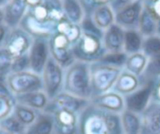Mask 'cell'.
I'll use <instances>...</instances> for the list:
<instances>
[{
	"label": "cell",
	"instance_id": "ab89813d",
	"mask_svg": "<svg viewBox=\"0 0 160 134\" xmlns=\"http://www.w3.org/2000/svg\"><path fill=\"white\" fill-rule=\"evenodd\" d=\"M112 1L113 0H82L83 3L86 2L87 4H89L88 7L90 8L91 11L92 9V13L97 7L102 6V5H108V3H111Z\"/></svg>",
	"mask_w": 160,
	"mask_h": 134
},
{
	"label": "cell",
	"instance_id": "7c38bea8",
	"mask_svg": "<svg viewBox=\"0 0 160 134\" xmlns=\"http://www.w3.org/2000/svg\"><path fill=\"white\" fill-rule=\"evenodd\" d=\"M57 25L58 24L52 22L38 21L28 12L19 27L27 31L33 39H50L57 32Z\"/></svg>",
	"mask_w": 160,
	"mask_h": 134
},
{
	"label": "cell",
	"instance_id": "f546056e",
	"mask_svg": "<svg viewBox=\"0 0 160 134\" xmlns=\"http://www.w3.org/2000/svg\"><path fill=\"white\" fill-rule=\"evenodd\" d=\"M160 79V56L148 59L146 68L139 77L140 83L147 81H156Z\"/></svg>",
	"mask_w": 160,
	"mask_h": 134
},
{
	"label": "cell",
	"instance_id": "d6a6232c",
	"mask_svg": "<svg viewBox=\"0 0 160 134\" xmlns=\"http://www.w3.org/2000/svg\"><path fill=\"white\" fill-rule=\"evenodd\" d=\"M141 52L148 59L160 56V35L144 38Z\"/></svg>",
	"mask_w": 160,
	"mask_h": 134
},
{
	"label": "cell",
	"instance_id": "7dc6e473",
	"mask_svg": "<svg viewBox=\"0 0 160 134\" xmlns=\"http://www.w3.org/2000/svg\"><path fill=\"white\" fill-rule=\"evenodd\" d=\"M6 1H7V2H10V1H11V0H6Z\"/></svg>",
	"mask_w": 160,
	"mask_h": 134
},
{
	"label": "cell",
	"instance_id": "4dcf8cb0",
	"mask_svg": "<svg viewBox=\"0 0 160 134\" xmlns=\"http://www.w3.org/2000/svg\"><path fill=\"white\" fill-rule=\"evenodd\" d=\"M40 111H37L29 107L21 105V104H17L14 107L13 110V114L16 116V118L26 126H31L37 119L38 115H39Z\"/></svg>",
	"mask_w": 160,
	"mask_h": 134
},
{
	"label": "cell",
	"instance_id": "e575fe53",
	"mask_svg": "<svg viewBox=\"0 0 160 134\" xmlns=\"http://www.w3.org/2000/svg\"><path fill=\"white\" fill-rule=\"evenodd\" d=\"M13 59L12 56L0 46V81H5L7 76L12 72V65Z\"/></svg>",
	"mask_w": 160,
	"mask_h": 134
},
{
	"label": "cell",
	"instance_id": "277c9868",
	"mask_svg": "<svg viewBox=\"0 0 160 134\" xmlns=\"http://www.w3.org/2000/svg\"><path fill=\"white\" fill-rule=\"evenodd\" d=\"M75 60L92 63L98 61L106 53L103 38L93 34L82 32L78 41L72 46Z\"/></svg>",
	"mask_w": 160,
	"mask_h": 134
},
{
	"label": "cell",
	"instance_id": "9a60e30c",
	"mask_svg": "<svg viewBox=\"0 0 160 134\" xmlns=\"http://www.w3.org/2000/svg\"><path fill=\"white\" fill-rule=\"evenodd\" d=\"M52 115L55 122V134H78L79 114L69 111H57Z\"/></svg>",
	"mask_w": 160,
	"mask_h": 134
},
{
	"label": "cell",
	"instance_id": "f35d334b",
	"mask_svg": "<svg viewBox=\"0 0 160 134\" xmlns=\"http://www.w3.org/2000/svg\"><path fill=\"white\" fill-rule=\"evenodd\" d=\"M134 1H136V0H113V1L111 2V6L110 7H111V9L113 10V12L116 14L117 13H119L123 8H125L128 5H130Z\"/></svg>",
	"mask_w": 160,
	"mask_h": 134
},
{
	"label": "cell",
	"instance_id": "3957f363",
	"mask_svg": "<svg viewBox=\"0 0 160 134\" xmlns=\"http://www.w3.org/2000/svg\"><path fill=\"white\" fill-rule=\"evenodd\" d=\"M122 69L100 61L91 63L92 97L111 91Z\"/></svg>",
	"mask_w": 160,
	"mask_h": 134
},
{
	"label": "cell",
	"instance_id": "4fadbf2b",
	"mask_svg": "<svg viewBox=\"0 0 160 134\" xmlns=\"http://www.w3.org/2000/svg\"><path fill=\"white\" fill-rule=\"evenodd\" d=\"M142 9V1L136 0L115 14V23L121 26L124 30L137 29Z\"/></svg>",
	"mask_w": 160,
	"mask_h": 134
},
{
	"label": "cell",
	"instance_id": "836d02e7",
	"mask_svg": "<svg viewBox=\"0 0 160 134\" xmlns=\"http://www.w3.org/2000/svg\"><path fill=\"white\" fill-rule=\"evenodd\" d=\"M129 55H127L124 51L122 52H116V53H112V52H107L98 61L110 65V66H114V67H118V68H122L125 66L127 58Z\"/></svg>",
	"mask_w": 160,
	"mask_h": 134
},
{
	"label": "cell",
	"instance_id": "d590c367",
	"mask_svg": "<svg viewBox=\"0 0 160 134\" xmlns=\"http://www.w3.org/2000/svg\"><path fill=\"white\" fill-rule=\"evenodd\" d=\"M80 28H81L82 32L85 33H90V34H93L96 35L98 37L104 38V33L102 29H100L96 24L94 23V21L92 20L91 15H86L85 18L83 19L82 23L80 24Z\"/></svg>",
	"mask_w": 160,
	"mask_h": 134
},
{
	"label": "cell",
	"instance_id": "83f0119b",
	"mask_svg": "<svg viewBox=\"0 0 160 134\" xmlns=\"http://www.w3.org/2000/svg\"><path fill=\"white\" fill-rule=\"evenodd\" d=\"M148 62V58L142 53H135L129 55L125 63V69L137 77H140L144 72Z\"/></svg>",
	"mask_w": 160,
	"mask_h": 134
},
{
	"label": "cell",
	"instance_id": "44dd1931",
	"mask_svg": "<svg viewBox=\"0 0 160 134\" xmlns=\"http://www.w3.org/2000/svg\"><path fill=\"white\" fill-rule=\"evenodd\" d=\"M26 134H55L53 115L44 111H40L36 121L28 127Z\"/></svg>",
	"mask_w": 160,
	"mask_h": 134
},
{
	"label": "cell",
	"instance_id": "8fae6325",
	"mask_svg": "<svg viewBox=\"0 0 160 134\" xmlns=\"http://www.w3.org/2000/svg\"><path fill=\"white\" fill-rule=\"evenodd\" d=\"M49 39L35 38L28 52L30 70L38 75L42 74L44 67L50 58Z\"/></svg>",
	"mask_w": 160,
	"mask_h": 134
},
{
	"label": "cell",
	"instance_id": "bcb514c9",
	"mask_svg": "<svg viewBox=\"0 0 160 134\" xmlns=\"http://www.w3.org/2000/svg\"><path fill=\"white\" fill-rule=\"evenodd\" d=\"M0 134H14V133H11V132H8V131H5V130L0 129Z\"/></svg>",
	"mask_w": 160,
	"mask_h": 134
},
{
	"label": "cell",
	"instance_id": "9c48e42d",
	"mask_svg": "<svg viewBox=\"0 0 160 134\" xmlns=\"http://www.w3.org/2000/svg\"><path fill=\"white\" fill-rule=\"evenodd\" d=\"M72 43L64 34L56 32L49 39L50 55L63 69H67L75 61L72 52Z\"/></svg>",
	"mask_w": 160,
	"mask_h": 134
},
{
	"label": "cell",
	"instance_id": "f6af8a7d",
	"mask_svg": "<svg viewBox=\"0 0 160 134\" xmlns=\"http://www.w3.org/2000/svg\"><path fill=\"white\" fill-rule=\"evenodd\" d=\"M7 3L8 2L6 1V0H0V8H4Z\"/></svg>",
	"mask_w": 160,
	"mask_h": 134
},
{
	"label": "cell",
	"instance_id": "1f68e13d",
	"mask_svg": "<svg viewBox=\"0 0 160 134\" xmlns=\"http://www.w3.org/2000/svg\"><path fill=\"white\" fill-rule=\"evenodd\" d=\"M0 129L14 134H26L28 126L23 125L12 113L2 121H0Z\"/></svg>",
	"mask_w": 160,
	"mask_h": 134
},
{
	"label": "cell",
	"instance_id": "7a4b0ae2",
	"mask_svg": "<svg viewBox=\"0 0 160 134\" xmlns=\"http://www.w3.org/2000/svg\"><path fill=\"white\" fill-rule=\"evenodd\" d=\"M63 91L77 97L92 98L91 63L75 60L66 69Z\"/></svg>",
	"mask_w": 160,
	"mask_h": 134
},
{
	"label": "cell",
	"instance_id": "484cf974",
	"mask_svg": "<svg viewBox=\"0 0 160 134\" xmlns=\"http://www.w3.org/2000/svg\"><path fill=\"white\" fill-rule=\"evenodd\" d=\"M15 105L14 96L7 89L5 81H0V121L13 113Z\"/></svg>",
	"mask_w": 160,
	"mask_h": 134
},
{
	"label": "cell",
	"instance_id": "4316f807",
	"mask_svg": "<svg viewBox=\"0 0 160 134\" xmlns=\"http://www.w3.org/2000/svg\"><path fill=\"white\" fill-rule=\"evenodd\" d=\"M144 37L138 29H127L124 32L123 51L127 55L141 52Z\"/></svg>",
	"mask_w": 160,
	"mask_h": 134
},
{
	"label": "cell",
	"instance_id": "7402d4cb",
	"mask_svg": "<svg viewBox=\"0 0 160 134\" xmlns=\"http://www.w3.org/2000/svg\"><path fill=\"white\" fill-rule=\"evenodd\" d=\"M66 18L76 25H80L86 16L85 8L81 0H62Z\"/></svg>",
	"mask_w": 160,
	"mask_h": 134
},
{
	"label": "cell",
	"instance_id": "2e32d148",
	"mask_svg": "<svg viewBox=\"0 0 160 134\" xmlns=\"http://www.w3.org/2000/svg\"><path fill=\"white\" fill-rule=\"evenodd\" d=\"M28 7L25 0H11L3 8L4 24L10 29L18 28L28 13Z\"/></svg>",
	"mask_w": 160,
	"mask_h": 134
},
{
	"label": "cell",
	"instance_id": "5b68a950",
	"mask_svg": "<svg viewBox=\"0 0 160 134\" xmlns=\"http://www.w3.org/2000/svg\"><path fill=\"white\" fill-rule=\"evenodd\" d=\"M5 84L13 96L36 91H43L42 76L31 70L9 74L5 80Z\"/></svg>",
	"mask_w": 160,
	"mask_h": 134
},
{
	"label": "cell",
	"instance_id": "603a6c76",
	"mask_svg": "<svg viewBox=\"0 0 160 134\" xmlns=\"http://www.w3.org/2000/svg\"><path fill=\"white\" fill-rule=\"evenodd\" d=\"M138 30L144 37H151L153 35H159V25L153 15L143 6L139 21Z\"/></svg>",
	"mask_w": 160,
	"mask_h": 134
},
{
	"label": "cell",
	"instance_id": "74e56055",
	"mask_svg": "<svg viewBox=\"0 0 160 134\" xmlns=\"http://www.w3.org/2000/svg\"><path fill=\"white\" fill-rule=\"evenodd\" d=\"M143 6L149 10L153 15L159 25V35H160V0H144Z\"/></svg>",
	"mask_w": 160,
	"mask_h": 134
},
{
	"label": "cell",
	"instance_id": "8992f818",
	"mask_svg": "<svg viewBox=\"0 0 160 134\" xmlns=\"http://www.w3.org/2000/svg\"><path fill=\"white\" fill-rule=\"evenodd\" d=\"M43 92L49 99L54 98L63 91L64 73L62 67L50 56L42 74Z\"/></svg>",
	"mask_w": 160,
	"mask_h": 134
},
{
	"label": "cell",
	"instance_id": "60d3db41",
	"mask_svg": "<svg viewBox=\"0 0 160 134\" xmlns=\"http://www.w3.org/2000/svg\"><path fill=\"white\" fill-rule=\"evenodd\" d=\"M152 101L155 103H160V79H158L154 83L152 95Z\"/></svg>",
	"mask_w": 160,
	"mask_h": 134
},
{
	"label": "cell",
	"instance_id": "c3c4849f",
	"mask_svg": "<svg viewBox=\"0 0 160 134\" xmlns=\"http://www.w3.org/2000/svg\"><path fill=\"white\" fill-rule=\"evenodd\" d=\"M138 1H142V0H138Z\"/></svg>",
	"mask_w": 160,
	"mask_h": 134
},
{
	"label": "cell",
	"instance_id": "30bf717a",
	"mask_svg": "<svg viewBox=\"0 0 160 134\" xmlns=\"http://www.w3.org/2000/svg\"><path fill=\"white\" fill-rule=\"evenodd\" d=\"M154 83L155 81H147L140 83V86L135 92L123 96L125 109L141 115L152 102Z\"/></svg>",
	"mask_w": 160,
	"mask_h": 134
},
{
	"label": "cell",
	"instance_id": "f1b7e54d",
	"mask_svg": "<svg viewBox=\"0 0 160 134\" xmlns=\"http://www.w3.org/2000/svg\"><path fill=\"white\" fill-rule=\"evenodd\" d=\"M57 32L64 34L70 40V42L72 43V45L78 41V39L82 34V30H81V28H80V25L73 24V23L70 22L67 18H64L60 22L58 23Z\"/></svg>",
	"mask_w": 160,
	"mask_h": 134
},
{
	"label": "cell",
	"instance_id": "7bdbcfd3",
	"mask_svg": "<svg viewBox=\"0 0 160 134\" xmlns=\"http://www.w3.org/2000/svg\"><path fill=\"white\" fill-rule=\"evenodd\" d=\"M25 2L28 5V9H32V8H36V7L42 5L43 0H25Z\"/></svg>",
	"mask_w": 160,
	"mask_h": 134
},
{
	"label": "cell",
	"instance_id": "e0dca14e",
	"mask_svg": "<svg viewBox=\"0 0 160 134\" xmlns=\"http://www.w3.org/2000/svg\"><path fill=\"white\" fill-rule=\"evenodd\" d=\"M140 116L141 134H160V103L152 101Z\"/></svg>",
	"mask_w": 160,
	"mask_h": 134
},
{
	"label": "cell",
	"instance_id": "b9f144b4",
	"mask_svg": "<svg viewBox=\"0 0 160 134\" xmlns=\"http://www.w3.org/2000/svg\"><path fill=\"white\" fill-rule=\"evenodd\" d=\"M10 28L5 24H0V46H2Z\"/></svg>",
	"mask_w": 160,
	"mask_h": 134
},
{
	"label": "cell",
	"instance_id": "8d00e7d4",
	"mask_svg": "<svg viewBox=\"0 0 160 134\" xmlns=\"http://www.w3.org/2000/svg\"><path fill=\"white\" fill-rule=\"evenodd\" d=\"M27 70H30V61H29L28 54L13 59L11 73H18Z\"/></svg>",
	"mask_w": 160,
	"mask_h": 134
},
{
	"label": "cell",
	"instance_id": "52a82bcc",
	"mask_svg": "<svg viewBox=\"0 0 160 134\" xmlns=\"http://www.w3.org/2000/svg\"><path fill=\"white\" fill-rule=\"evenodd\" d=\"M32 43L33 38L27 31L18 27L9 30L2 47L5 48L14 59L28 54Z\"/></svg>",
	"mask_w": 160,
	"mask_h": 134
},
{
	"label": "cell",
	"instance_id": "cb8c5ba5",
	"mask_svg": "<svg viewBox=\"0 0 160 134\" xmlns=\"http://www.w3.org/2000/svg\"><path fill=\"white\" fill-rule=\"evenodd\" d=\"M121 122L123 134H141L142 121L139 114L125 109L121 113Z\"/></svg>",
	"mask_w": 160,
	"mask_h": 134
},
{
	"label": "cell",
	"instance_id": "ee69618b",
	"mask_svg": "<svg viewBox=\"0 0 160 134\" xmlns=\"http://www.w3.org/2000/svg\"><path fill=\"white\" fill-rule=\"evenodd\" d=\"M0 24H4V11H3V8H0Z\"/></svg>",
	"mask_w": 160,
	"mask_h": 134
},
{
	"label": "cell",
	"instance_id": "ba28073f",
	"mask_svg": "<svg viewBox=\"0 0 160 134\" xmlns=\"http://www.w3.org/2000/svg\"><path fill=\"white\" fill-rule=\"evenodd\" d=\"M89 104V99L77 97L62 91L54 98L49 100V103L43 111L52 114L57 111H69L80 114Z\"/></svg>",
	"mask_w": 160,
	"mask_h": 134
},
{
	"label": "cell",
	"instance_id": "ffe728a7",
	"mask_svg": "<svg viewBox=\"0 0 160 134\" xmlns=\"http://www.w3.org/2000/svg\"><path fill=\"white\" fill-rule=\"evenodd\" d=\"M139 86H140L139 78L130 73L126 69L125 70L122 69L112 91L122 95V96H125L135 92Z\"/></svg>",
	"mask_w": 160,
	"mask_h": 134
},
{
	"label": "cell",
	"instance_id": "ac0fdd59",
	"mask_svg": "<svg viewBox=\"0 0 160 134\" xmlns=\"http://www.w3.org/2000/svg\"><path fill=\"white\" fill-rule=\"evenodd\" d=\"M124 32L125 30L116 23L105 31L103 43L107 52L116 53L123 51Z\"/></svg>",
	"mask_w": 160,
	"mask_h": 134
},
{
	"label": "cell",
	"instance_id": "6da1fadb",
	"mask_svg": "<svg viewBox=\"0 0 160 134\" xmlns=\"http://www.w3.org/2000/svg\"><path fill=\"white\" fill-rule=\"evenodd\" d=\"M78 134H123L121 114L90 104L79 114Z\"/></svg>",
	"mask_w": 160,
	"mask_h": 134
},
{
	"label": "cell",
	"instance_id": "d4e9b609",
	"mask_svg": "<svg viewBox=\"0 0 160 134\" xmlns=\"http://www.w3.org/2000/svg\"><path fill=\"white\" fill-rule=\"evenodd\" d=\"M92 18L96 26L102 30H107L113 24H115V13L108 5L97 7L93 11Z\"/></svg>",
	"mask_w": 160,
	"mask_h": 134
},
{
	"label": "cell",
	"instance_id": "d6986e66",
	"mask_svg": "<svg viewBox=\"0 0 160 134\" xmlns=\"http://www.w3.org/2000/svg\"><path fill=\"white\" fill-rule=\"evenodd\" d=\"M15 102L29 107L37 111H43L49 103V97L43 91H36L14 96Z\"/></svg>",
	"mask_w": 160,
	"mask_h": 134
},
{
	"label": "cell",
	"instance_id": "5bb4252c",
	"mask_svg": "<svg viewBox=\"0 0 160 134\" xmlns=\"http://www.w3.org/2000/svg\"><path fill=\"white\" fill-rule=\"evenodd\" d=\"M90 102L99 109L118 114H121L125 110L124 97L114 91L92 96Z\"/></svg>",
	"mask_w": 160,
	"mask_h": 134
}]
</instances>
